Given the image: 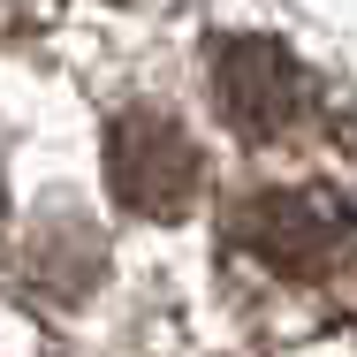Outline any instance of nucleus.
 <instances>
[{"instance_id":"f257e3e1","label":"nucleus","mask_w":357,"mask_h":357,"mask_svg":"<svg viewBox=\"0 0 357 357\" xmlns=\"http://www.w3.org/2000/svg\"><path fill=\"white\" fill-rule=\"evenodd\" d=\"M236 243L274 266V274H296V282H319L350 259L357 243V213L335 198V190H266L236 213Z\"/></svg>"},{"instance_id":"f03ea898","label":"nucleus","mask_w":357,"mask_h":357,"mask_svg":"<svg viewBox=\"0 0 357 357\" xmlns=\"http://www.w3.org/2000/svg\"><path fill=\"white\" fill-rule=\"evenodd\" d=\"M107 183L137 220H183L198 183H206V160H198L183 122H167L152 107H130L107 130Z\"/></svg>"},{"instance_id":"7ed1b4c3","label":"nucleus","mask_w":357,"mask_h":357,"mask_svg":"<svg viewBox=\"0 0 357 357\" xmlns=\"http://www.w3.org/2000/svg\"><path fill=\"white\" fill-rule=\"evenodd\" d=\"M213 107L236 137H282L304 107V69L274 38H220L213 46Z\"/></svg>"}]
</instances>
